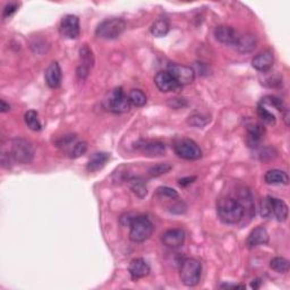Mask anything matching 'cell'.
I'll return each instance as SVG.
<instances>
[{
    "mask_svg": "<svg viewBox=\"0 0 290 290\" xmlns=\"http://www.w3.org/2000/svg\"><path fill=\"white\" fill-rule=\"evenodd\" d=\"M217 213L223 223L237 224L243 220L245 209L239 200L231 196H226L218 201Z\"/></svg>",
    "mask_w": 290,
    "mask_h": 290,
    "instance_id": "obj_1",
    "label": "cell"
},
{
    "mask_svg": "<svg viewBox=\"0 0 290 290\" xmlns=\"http://www.w3.org/2000/svg\"><path fill=\"white\" fill-rule=\"evenodd\" d=\"M102 106L107 111L113 113H126L130 110V102L122 87L110 91L102 101Z\"/></svg>",
    "mask_w": 290,
    "mask_h": 290,
    "instance_id": "obj_2",
    "label": "cell"
},
{
    "mask_svg": "<svg viewBox=\"0 0 290 290\" xmlns=\"http://www.w3.org/2000/svg\"><path fill=\"white\" fill-rule=\"evenodd\" d=\"M129 239L134 243H144L149 239L153 231H154V226L151 222L149 218L144 216L134 217L133 220L129 223Z\"/></svg>",
    "mask_w": 290,
    "mask_h": 290,
    "instance_id": "obj_3",
    "label": "cell"
},
{
    "mask_svg": "<svg viewBox=\"0 0 290 290\" xmlns=\"http://www.w3.org/2000/svg\"><path fill=\"white\" fill-rule=\"evenodd\" d=\"M180 280L186 287H195L201 281L202 263L196 259H186L180 265Z\"/></svg>",
    "mask_w": 290,
    "mask_h": 290,
    "instance_id": "obj_4",
    "label": "cell"
},
{
    "mask_svg": "<svg viewBox=\"0 0 290 290\" xmlns=\"http://www.w3.org/2000/svg\"><path fill=\"white\" fill-rule=\"evenodd\" d=\"M126 30V22L123 18L112 17L101 22L95 30V35L100 39H117Z\"/></svg>",
    "mask_w": 290,
    "mask_h": 290,
    "instance_id": "obj_5",
    "label": "cell"
},
{
    "mask_svg": "<svg viewBox=\"0 0 290 290\" xmlns=\"http://www.w3.org/2000/svg\"><path fill=\"white\" fill-rule=\"evenodd\" d=\"M10 156L13 161L21 165H29L34 158V149L29 141L24 139H16L13 141Z\"/></svg>",
    "mask_w": 290,
    "mask_h": 290,
    "instance_id": "obj_6",
    "label": "cell"
},
{
    "mask_svg": "<svg viewBox=\"0 0 290 290\" xmlns=\"http://www.w3.org/2000/svg\"><path fill=\"white\" fill-rule=\"evenodd\" d=\"M173 150L175 153H176L179 158L184 159V160L195 161L200 160L202 158L201 147L196 144L193 140L189 139L178 140L173 145Z\"/></svg>",
    "mask_w": 290,
    "mask_h": 290,
    "instance_id": "obj_7",
    "label": "cell"
},
{
    "mask_svg": "<svg viewBox=\"0 0 290 290\" xmlns=\"http://www.w3.org/2000/svg\"><path fill=\"white\" fill-rule=\"evenodd\" d=\"M59 33L68 40L78 39L81 33L80 20L75 15H66L60 21Z\"/></svg>",
    "mask_w": 290,
    "mask_h": 290,
    "instance_id": "obj_8",
    "label": "cell"
},
{
    "mask_svg": "<svg viewBox=\"0 0 290 290\" xmlns=\"http://www.w3.org/2000/svg\"><path fill=\"white\" fill-rule=\"evenodd\" d=\"M167 70L172 75V78L177 81L180 86L189 85L195 80V70L188 66H184V65L170 64Z\"/></svg>",
    "mask_w": 290,
    "mask_h": 290,
    "instance_id": "obj_9",
    "label": "cell"
},
{
    "mask_svg": "<svg viewBox=\"0 0 290 290\" xmlns=\"http://www.w3.org/2000/svg\"><path fill=\"white\" fill-rule=\"evenodd\" d=\"M134 149L147 157H160L166 153L165 144L151 140H139L134 143Z\"/></svg>",
    "mask_w": 290,
    "mask_h": 290,
    "instance_id": "obj_10",
    "label": "cell"
},
{
    "mask_svg": "<svg viewBox=\"0 0 290 290\" xmlns=\"http://www.w3.org/2000/svg\"><path fill=\"white\" fill-rule=\"evenodd\" d=\"M154 84L158 90L163 93L177 92L182 89V86L177 83V81L172 78V75L168 70H161V72L157 73L154 76Z\"/></svg>",
    "mask_w": 290,
    "mask_h": 290,
    "instance_id": "obj_11",
    "label": "cell"
},
{
    "mask_svg": "<svg viewBox=\"0 0 290 290\" xmlns=\"http://www.w3.org/2000/svg\"><path fill=\"white\" fill-rule=\"evenodd\" d=\"M185 237V231L183 229H169L162 234L161 243L168 248L177 249L184 245Z\"/></svg>",
    "mask_w": 290,
    "mask_h": 290,
    "instance_id": "obj_12",
    "label": "cell"
},
{
    "mask_svg": "<svg viewBox=\"0 0 290 290\" xmlns=\"http://www.w3.org/2000/svg\"><path fill=\"white\" fill-rule=\"evenodd\" d=\"M213 34H215L216 40L222 43V45L233 46V47L235 46V43H236L238 39V35H239L238 32L235 30L234 27L228 26V25L217 26L215 30V33Z\"/></svg>",
    "mask_w": 290,
    "mask_h": 290,
    "instance_id": "obj_13",
    "label": "cell"
},
{
    "mask_svg": "<svg viewBox=\"0 0 290 290\" xmlns=\"http://www.w3.org/2000/svg\"><path fill=\"white\" fill-rule=\"evenodd\" d=\"M246 132H247V144L249 147H257L260 145L262 139L265 134L264 126L256 123L250 122L246 125Z\"/></svg>",
    "mask_w": 290,
    "mask_h": 290,
    "instance_id": "obj_14",
    "label": "cell"
},
{
    "mask_svg": "<svg viewBox=\"0 0 290 290\" xmlns=\"http://www.w3.org/2000/svg\"><path fill=\"white\" fill-rule=\"evenodd\" d=\"M151 271V267L149 263L143 259H134L130 261L129 266H128V272L130 275L132 280H140V279H143L145 277L149 276V273Z\"/></svg>",
    "mask_w": 290,
    "mask_h": 290,
    "instance_id": "obj_15",
    "label": "cell"
},
{
    "mask_svg": "<svg viewBox=\"0 0 290 290\" xmlns=\"http://www.w3.org/2000/svg\"><path fill=\"white\" fill-rule=\"evenodd\" d=\"M269 234L264 227H256L250 231L247 239H246V245L249 249H253L259 246H264L269 243Z\"/></svg>",
    "mask_w": 290,
    "mask_h": 290,
    "instance_id": "obj_16",
    "label": "cell"
},
{
    "mask_svg": "<svg viewBox=\"0 0 290 290\" xmlns=\"http://www.w3.org/2000/svg\"><path fill=\"white\" fill-rule=\"evenodd\" d=\"M273 64H275V56H273V53L269 50L256 54V56L252 59V66L254 67V69L262 73L269 72L273 67Z\"/></svg>",
    "mask_w": 290,
    "mask_h": 290,
    "instance_id": "obj_17",
    "label": "cell"
},
{
    "mask_svg": "<svg viewBox=\"0 0 290 290\" xmlns=\"http://www.w3.org/2000/svg\"><path fill=\"white\" fill-rule=\"evenodd\" d=\"M45 79L47 85L50 87V89H58V87L62 85L63 72L62 68H60V65L57 62H53L49 65L48 68L46 69Z\"/></svg>",
    "mask_w": 290,
    "mask_h": 290,
    "instance_id": "obj_18",
    "label": "cell"
},
{
    "mask_svg": "<svg viewBox=\"0 0 290 290\" xmlns=\"http://www.w3.org/2000/svg\"><path fill=\"white\" fill-rule=\"evenodd\" d=\"M257 45V40L256 36L253 35L252 33H244L238 35V39L235 43V48L240 53H249L254 50Z\"/></svg>",
    "mask_w": 290,
    "mask_h": 290,
    "instance_id": "obj_19",
    "label": "cell"
},
{
    "mask_svg": "<svg viewBox=\"0 0 290 290\" xmlns=\"http://www.w3.org/2000/svg\"><path fill=\"white\" fill-rule=\"evenodd\" d=\"M270 204H271V215L272 218H276L278 221L283 222L287 220L288 218V205L286 204V202L277 199V198H272L270 196Z\"/></svg>",
    "mask_w": 290,
    "mask_h": 290,
    "instance_id": "obj_20",
    "label": "cell"
},
{
    "mask_svg": "<svg viewBox=\"0 0 290 290\" xmlns=\"http://www.w3.org/2000/svg\"><path fill=\"white\" fill-rule=\"evenodd\" d=\"M109 159H110L109 153H106V152L94 153V154L91 157L89 162H87V166H86L87 171L95 172V171L101 170V169L107 165Z\"/></svg>",
    "mask_w": 290,
    "mask_h": 290,
    "instance_id": "obj_21",
    "label": "cell"
},
{
    "mask_svg": "<svg viewBox=\"0 0 290 290\" xmlns=\"http://www.w3.org/2000/svg\"><path fill=\"white\" fill-rule=\"evenodd\" d=\"M264 182L269 185H288L289 177L288 175L282 170L272 169V170L265 172Z\"/></svg>",
    "mask_w": 290,
    "mask_h": 290,
    "instance_id": "obj_22",
    "label": "cell"
},
{
    "mask_svg": "<svg viewBox=\"0 0 290 290\" xmlns=\"http://www.w3.org/2000/svg\"><path fill=\"white\" fill-rule=\"evenodd\" d=\"M170 31V22L167 17H159L151 25V33L156 37L166 36Z\"/></svg>",
    "mask_w": 290,
    "mask_h": 290,
    "instance_id": "obj_23",
    "label": "cell"
},
{
    "mask_svg": "<svg viewBox=\"0 0 290 290\" xmlns=\"http://www.w3.org/2000/svg\"><path fill=\"white\" fill-rule=\"evenodd\" d=\"M262 105H269V106L275 107L277 110H279L281 113H283L284 120H286V124L288 125L289 111H288L287 107L284 106V103L281 99H279V98L273 96V95H266V96L263 98V99H262Z\"/></svg>",
    "mask_w": 290,
    "mask_h": 290,
    "instance_id": "obj_24",
    "label": "cell"
},
{
    "mask_svg": "<svg viewBox=\"0 0 290 290\" xmlns=\"http://www.w3.org/2000/svg\"><path fill=\"white\" fill-rule=\"evenodd\" d=\"M24 122L27 127L34 132H39L42 128V124L39 119V114L34 110H29L26 111L24 114Z\"/></svg>",
    "mask_w": 290,
    "mask_h": 290,
    "instance_id": "obj_25",
    "label": "cell"
},
{
    "mask_svg": "<svg viewBox=\"0 0 290 290\" xmlns=\"http://www.w3.org/2000/svg\"><path fill=\"white\" fill-rule=\"evenodd\" d=\"M80 58L82 66L91 69L93 65H94V56H93L91 48L87 45H84L80 49Z\"/></svg>",
    "mask_w": 290,
    "mask_h": 290,
    "instance_id": "obj_26",
    "label": "cell"
},
{
    "mask_svg": "<svg viewBox=\"0 0 290 290\" xmlns=\"http://www.w3.org/2000/svg\"><path fill=\"white\" fill-rule=\"evenodd\" d=\"M270 267L277 273H286L289 271L290 263L287 259H284V257L278 256L271 260Z\"/></svg>",
    "mask_w": 290,
    "mask_h": 290,
    "instance_id": "obj_27",
    "label": "cell"
},
{
    "mask_svg": "<svg viewBox=\"0 0 290 290\" xmlns=\"http://www.w3.org/2000/svg\"><path fill=\"white\" fill-rule=\"evenodd\" d=\"M128 100L130 105L134 107L141 108L146 105V95L141 90H132L128 94Z\"/></svg>",
    "mask_w": 290,
    "mask_h": 290,
    "instance_id": "obj_28",
    "label": "cell"
},
{
    "mask_svg": "<svg viewBox=\"0 0 290 290\" xmlns=\"http://www.w3.org/2000/svg\"><path fill=\"white\" fill-rule=\"evenodd\" d=\"M129 186L134 193L139 196V198L143 199L146 196L147 194V188H146V185L143 182V180L140 179V178H133L129 180Z\"/></svg>",
    "mask_w": 290,
    "mask_h": 290,
    "instance_id": "obj_29",
    "label": "cell"
},
{
    "mask_svg": "<svg viewBox=\"0 0 290 290\" xmlns=\"http://www.w3.org/2000/svg\"><path fill=\"white\" fill-rule=\"evenodd\" d=\"M157 196L159 199H168L171 201H176L179 199V194L177 193V190H175L171 187H168V186H161L157 189Z\"/></svg>",
    "mask_w": 290,
    "mask_h": 290,
    "instance_id": "obj_30",
    "label": "cell"
},
{
    "mask_svg": "<svg viewBox=\"0 0 290 290\" xmlns=\"http://www.w3.org/2000/svg\"><path fill=\"white\" fill-rule=\"evenodd\" d=\"M256 111H257V114H259V117L263 120L264 123L269 124V125H276V122H277L276 116L272 112L267 110V109L264 107V105L260 103V105L257 106Z\"/></svg>",
    "mask_w": 290,
    "mask_h": 290,
    "instance_id": "obj_31",
    "label": "cell"
},
{
    "mask_svg": "<svg viewBox=\"0 0 290 290\" xmlns=\"http://www.w3.org/2000/svg\"><path fill=\"white\" fill-rule=\"evenodd\" d=\"M86 151H87L86 142L80 141V142H75V143L70 146L68 153H69V157L72 159H78L83 156Z\"/></svg>",
    "mask_w": 290,
    "mask_h": 290,
    "instance_id": "obj_32",
    "label": "cell"
},
{
    "mask_svg": "<svg viewBox=\"0 0 290 290\" xmlns=\"http://www.w3.org/2000/svg\"><path fill=\"white\" fill-rule=\"evenodd\" d=\"M171 169L172 167L171 165H169V163H158V165L151 167L149 170H147V173H149L151 177H159L165 173H168Z\"/></svg>",
    "mask_w": 290,
    "mask_h": 290,
    "instance_id": "obj_33",
    "label": "cell"
},
{
    "mask_svg": "<svg viewBox=\"0 0 290 290\" xmlns=\"http://www.w3.org/2000/svg\"><path fill=\"white\" fill-rule=\"evenodd\" d=\"M187 123L190 126H194L196 128H203L204 126L209 123V119L206 117H204L203 114H199V113H194L191 116L188 117Z\"/></svg>",
    "mask_w": 290,
    "mask_h": 290,
    "instance_id": "obj_34",
    "label": "cell"
},
{
    "mask_svg": "<svg viewBox=\"0 0 290 290\" xmlns=\"http://www.w3.org/2000/svg\"><path fill=\"white\" fill-rule=\"evenodd\" d=\"M186 210H187V206H186L183 201H179V199L173 201V203L169 206V211L173 213V215H183V213L186 212Z\"/></svg>",
    "mask_w": 290,
    "mask_h": 290,
    "instance_id": "obj_35",
    "label": "cell"
},
{
    "mask_svg": "<svg viewBox=\"0 0 290 290\" xmlns=\"http://www.w3.org/2000/svg\"><path fill=\"white\" fill-rule=\"evenodd\" d=\"M18 9V4L16 3H9L7 4L6 6L4 8V12H3V17L4 18H8V17H12V16L17 12Z\"/></svg>",
    "mask_w": 290,
    "mask_h": 290,
    "instance_id": "obj_36",
    "label": "cell"
},
{
    "mask_svg": "<svg viewBox=\"0 0 290 290\" xmlns=\"http://www.w3.org/2000/svg\"><path fill=\"white\" fill-rule=\"evenodd\" d=\"M76 136L75 135H65L64 138H62L60 140L57 141V146L60 147H70L74 143H75Z\"/></svg>",
    "mask_w": 290,
    "mask_h": 290,
    "instance_id": "obj_37",
    "label": "cell"
},
{
    "mask_svg": "<svg viewBox=\"0 0 290 290\" xmlns=\"http://www.w3.org/2000/svg\"><path fill=\"white\" fill-rule=\"evenodd\" d=\"M46 41L45 40H35L34 42L31 43V48L33 49L34 52L40 53V48H42L43 51H47V48H46Z\"/></svg>",
    "mask_w": 290,
    "mask_h": 290,
    "instance_id": "obj_38",
    "label": "cell"
},
{
    "mask_svg": "<svg viewBox=\"0 0 290 290\" xmlns=\"http://www.w3.org/2000/svg\"><path fill=\"white\" fill-rule=\"evenodd\" d=\"M89 73H90V69L84 67V66H82V65H80V66L78 67V70H76L78 78L81 79V80H85L87 76H89Z\"/></svg>",
    "mask_w": 290,
    "mask_h": 290,
    "instance_id": "obj_39",
    "label": "cell"
},
{
    "mask_svg": "<svg viewBox=\"0 0 290 290\" xmlns=\"http://www.w3.org/2000/svg\"><path fill=\"white\" fill-rule=\"evenodd\" d=\"M195 179H196V177L182 178V179H179V185L183 186V187H185V186H187V185H190L191 183H194Z\"/></svg>",
    "mask_w": 290,
    "mask_h": 290,
    "instance_id": "obj_40",
    "label": "cell"
},
{
    "mask_svg": "<svg viewBox=\"0 0 290 290\" xmlns=\"http://www.w3.org/2000/svg\"><path fill=\"white\" fill-rule=\"evenodd\" d=\"M0 103H2V107H0V110H2V112H8L10 110V106L8 105V103H6V101L2 100Z\"/></svg>",
    "mask_w": 290,
    "mask_h": 290,
    "instance_id": "obj_41",
    "label": "cell"
},
{
    "mask_svg": "<svg viewBox=\"0 0 290 290\" xmlns=\"http://www.w3.org/2000/svg\"><path fill=\"white\" fill-rule=\"evenodd\" d=\"M221 288H240V289H244L246 288L243 284H221L220 286Z\"/></svg>",
    "mask_w": 290,
    "mask_h": 290,
    "instance_id": "obj_42",
    "label": "cell"
}]
</instances>
